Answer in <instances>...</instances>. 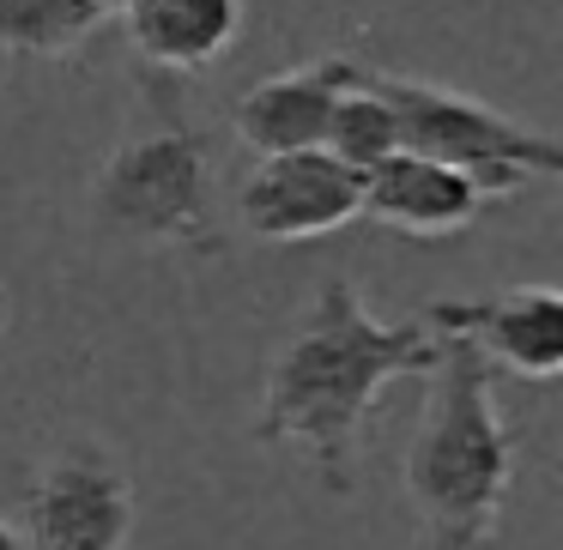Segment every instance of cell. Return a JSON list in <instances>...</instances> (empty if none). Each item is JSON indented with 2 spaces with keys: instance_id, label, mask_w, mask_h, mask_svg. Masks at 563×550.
I'll use <instances>...</instances> for the list:
<instances>
[{
  "instance_id": "cell-1",
  "label": "cell",
  "mask_w": 563,
  "mask_h": 550,
  "mask_svg": "<svg viewBox=\"0 0 563 550\" xmlns=\"http://www.w3.org/2000/svg\"><path fill=\"white\" fill-rule=\"evenodd\" d=\"M437 363V327L430 321H382L357 296L345 272H333L285 345L267 357L255 405V441L261 448H291L309 460V472L352 496L357 441L376 417L382 393L400 375H424Z\"/></svg>"
},
{
  "instance_id": "cell-2",
  "label": "cell",
  "mask_w": 563,
  "mask_h": 550,
  "mask_svg": "<svg viewBox=\"0 0 563 550\" xmlns=\"http://www.w3.org/2000/svg\"><path fill=\"white\" fill-rule=\"evenodd\" d=\"M437 363L424 369V417L406 448V502L424 526V550H497L515 484V429L497 405V369L473 333L430 308Z\"/></svg>"
},
{
  "instance_id": "cell-3",
  "label": "cell",
  "mask_w": 563,
  "mask_h": 550,
  "mask_svg": "<svg viewBox=\"0 0 563 550\" xmlns=\"http://www.w3.org/2000/svg\"><path fill=\"white\" fill-rule=\"evenodd\" d=\"M369 86L394 110L400 151L461 170L485 200L521 194L527 182H551L563 170V151L551 134L466 98V91H449L437 79H406V74H369Z\"/></svg>"
},
{
  "instance_id": "cell-4",
  "label": "cell",
  "mask_w": 563,
  "mask_h": 550,
  "mask_svg": "<svg viewBox=\"0 0 563 550\" xmlns=\"http://www.w3.org/2000/svg\"><path fill=\"white\" fill-rule=\"evenodd\" d=\"M103 231L128 243L212 248V151L188 115H158L110 151L91 188Z\"/></svg>"
},
{
  "instance_id": "cell-5",
  "label": "cell",
  "mask_w": 563,
  "mask_h": 550,
  "mask_svg": "<svg viewBox=\"0 0 563 550\" xmlns=\"http://www.w3.org/2000/svg\"><path fill=\"white\" fill-rule=\"evenodd\" d=\"M25 550H122L134 532V478L98 441H67L25 490Z\"/></svg>"
},
{
  "instance_id": "cell-6",
  "label": "cell",
  "mask_w": 563,
  "mask_h": 550,
  "mask_svg": "<svg viewBox=\"0 0 563 550\" xmlns=\"http://www.w3.org/2000/svg\"><path fill=\"white\" fill-rule=\"evenodd\" d=\"M357 206H364V176L328 158L321 146L255 158V170L236 188V224L261 243H316L345 231Z\"/></svg>"
},
{
  "instance_id": "cell-7",
  "label": "cell",
  "mask_w": 563,
  "mask_h": 550,
  "mask_svg": "<svg viewBox=\"0 0 563 550\" xmlns=\"http://www.w3.org/2000/svg\"><path fill=\"white\" fill-rule=\"evenodd\" d=\"M364 79L352 55H321V61L267 74L231 103V134L255 158H285V151H316L328 139V115L345 91Z\"/></svg>"
},
{
  "instance_id": "cell-8",
  "label": "cell",
  "mask_w": 563,
  "mask_h": 550,
  "mask_svg": "<svg viewBox=\"0 0 563 550\" xmlns=\"http://www.w3.org/2000/svg\"><path fill=\"white\" fill-rule=\"evenodd\" d=\"M485 212V194L449 164L394 151L388 164L364 176V206L357 218L382 224L394 236H461L466 224Z\"/></svg>"
},
{
  "instance_id": "cell-9",
  "label": "cell",
  "mask_w": 563,
  "mask_h": 550,
  "mask_svg": "<svg viewBox=\"0 0 563 550\" xmlns=\"http://www.w3.org/2000/svg\"><path fill=\"white\" fill-rule=\"evenodd\" d=\"M490 369H515L521 381H558L563 375V291L551 284H515L490 303H442Z\"/></svg>"
},
{
  "instance_id": "cell-10",
  "label": "cell",
  "mask_w": 563,
  "mask_h": 550,
  "mask_svg": "<svg viewBox=\"0 0 563 550\" xmlns=\"http://www.w3.org/2000/svg\"><path fill=\"white\" fill-rule=\"evenodd\" d=\"M128 37L158 74H200L231 55L243 31V0H122Z\"/></svg>"
},
{
  "instance_id": "cell-11",
  "label": "cell",
  "mask_w": 563,
  "mask_h": 550,
  "mask_svg": "<svg viewBox=\"0 0 563 550\" xmlns=\"http://www.w3.org/2000/svg\"><path fill=\"white\" fill-rule=\"evenodd\" d=\"M122 0H0V49L7 55H67Z\"/></svg>"
},
{
  "instance_id": "cell-12",
  "label": "cell",
  "mask_w": 563,
  "mask_h": 550,
  "mask_svg": "<svg viewBox=\"0 0 563 550\" xmlns=\"http://www.w3.org/2000/svg\"><path fill=\"white\" fill-rule=\"evenodd\" d=\"M321 151L340 158L345 170H357V176H369L376 164H388L394 151H400V127H394V110L382 103V91L369 86V67H364V79L333 103Z\"/></svg>"
},
{
  "instance_id": "cell-13",
  "label": "cell",
  "mask_w": 563,
  "mask_h": 550,
  "mask_svg": "<svg viewBox=\"0 0 563 550\" xmlns=\"http://www.w3.org/2000/svg\"><path fill=\"white\" fill-rule=\"evenodd\" d=\"M0 550H25V532L13 520H0Z\"/></svg>"
},
{
  "instance_id": "cell-14",
  "label": "cell",
  "mask_w": 563,
  "mask_h": 550,
  "mask_svg": "<svg viewBox=\"0 0 563 550\" xmlns=\"http://www.w3.org/2000/svg\"><path fill=\"white\" fill-rule=\"evenodd\" d=\"M0 327H7V303H0Z\"/></svg>"
}]
</instances>
